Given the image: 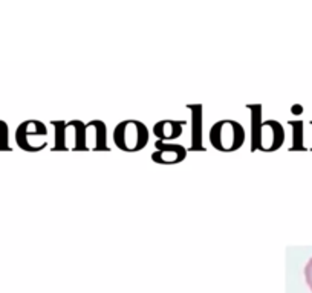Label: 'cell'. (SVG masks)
Returning <instances> with one entry per match:
<instances>
[{
  "label": "cell",
  "mask_w": 312,
  "mask_h": 293,
  "mask_svg": "<svg viewBox=\"0 0 312 293\" xmlns=\"http://www.w3.org/2000/svg\"><path fill=\"white\" fill-rule=\"evenodd\" d=\"M91 127L95 129V150L100 151H109V147L106 144V125L101 121H91Z\"/></svg>",
  "instance_id": "9"
},
{
  "label": "cell",
  "mask_w": 312,
  "mask_h": 293,
  "mask_svg": "<svg viewBox=\"0 0 312 293\" xmlns=\"http://www.w3.org/2000/svg\"><path fill=\"white\" fill-rule=\"evenodd\" d=\"M156 150L151 153V160L161 165H175L185 159L187 150L179 144H167L163 141L154 142Z\"/></svg>",
  "instance_id": "4"
},
{
  "label": "cell",
  "mask_w": 312,
  "mask_h": 293,
  "mask_svg": "<svg viewBox=\"0 0 312 293\" xmlns=\"http://www.w3.org/2000/svg\"><path fill=\"white\" fill-rule=\"evenodd\" d=\"M251 110V151L259 150V138H260V129H262V106H248Z\"/></svg>",
  "instance_id": "8"
},
{
  "label": "cell",
  "mask_w": 312,
  "mask_h": 293,
  "mask_svg": "<svg viewBox=\"0 0 312 293\" xmlns=\"http://www.w3.org/2000/svg\"><path fill=\"white\" fill-rule=\"evenodd\" d=\"M208 138H210V144L216 150L222 153H232L244 145L245 130L238 121L222 119L211 125Z\"/></svg>",
  "instance_id": "1"
},
{
  "label": "cell",
  "mask_w": 312,
  "mask_h": 293,
  "mask_svg": "<svg viewBox=\"0 0 312 293\" xmlns=\"http://www.w3.org/2000/svg\"><path fill=\"white\" fill-rule=\"evenodd\" d=\"M285 142V130L280 122L269 119L263 121L260 129V138H259V150L260 151H276L279 150Z\"/></svg>",
  "instance_id": "3"
},
{
  "label": "cell",
  "mask_w": 312,
  "mask_h": 293,
  "mask_svg": "<svg viewBox=\"0 0 312 293\" xmlns=\"http://www.w3.org/2000/svg\"><path fill=\"white\" fill-rule=\"evenodd\" d=\"M148 130L144 122L136 119L121 121L113 130L115 145L127 153H136L148 144Z\"/></svg>",
  "instance_id": "2"
},
{
  "label": "cell",
  "mask_w": 312,
  "mask_h": 293,
  "mask_svg": "<svg viewBox=\"0 0 312 293\" xmlns=\"http://www.w3.org/2000/svg\"><path fill=\"white\" fill-rule=\"evenodd\" d=\"M52 125L55 129V147L52 150L54 151L69 150L67 145H66V139H64V125H66V122H63V121H52Z\"/></svg>",
  "instance_id": "11"
},
{
  "label": "cell",
  "mask_w": 312,
  "mask_h": 293,
  "mask_svg": "<svg viewBox=\"0 0 312 293\" xmlns=\"http://www.w3.org/2000/svg\"><path fill=\"white\" fill-rule=\"evenodd\" d=\"M292 113H295V115H298V113H301V110H300V107H292Z\"/></svg>",
  "instance_id": "13"
},
{
  "label": "cell",
  "mask_w": 312,
  "mask_h": 293,
  "mask_svg": "<svg viewBox=\"0 0 312 293\" xmlns=\"http://www.w3.org/2000/svg\"><path fill=\"white\" fill-rule=\"evenodd\" d=\"M304 278H306V282H307L309 288L312 290V258L304 266Z\"/></svg>",
  "instance_id": "12"
},
{
  "label": "cell",
  "mask_w": 312,
  "mask_h": 293,
  "mask_svg": "<svg viewBox=\"0 0 312 293\" xmlns=\"http://www.w3.org/2000/svg\"><path fill=\"white\" fill-rule=\"evenodd\" d=\"M310 124H312V122H310Z\"/></svg>",
  "instance_id": "14"
},
{
  "label": "cell",
  "mask_w": 312,
  "mask_h": 293,
  "mask_svg": "<svg viewBox=\"0 0 312 293\" xmlns=\"http://www.w3.org/2000/svg\"><path fill=\"white\" fill-rule=\"evenodd\" d=\"M184 121H173V119H163L160 122H156L153 127V133L158 138V141L167 142L179 138L182 135V125Z\"/></svg>",
  "instance_id": "5"
},
{
  "label": "cell",
  "mask_w": 312,
  "mask_h": 293,
  "mask_svg": "<svg viewBox=\"0 0 312 293\" xmlns=\"http://www.w3.org/2000/svg\"><path fill=\"white\" fill-rule=\"evenodd\" d=\"M46 133H48V130H46L43 122L31 119V121H25L22 125H19L17 133H16V141H17L19 147L25 150L28 138H31V136H45Z\"/></svg>",
  "instance_id": "6"
},
{
  "label": "cell",
  "mask_w": 312,
  "mask_h": 293,
  "mask_svg": "<svg viewBox=\"0 0 312 293\" xmlns=\"http://www.w3.org/2000/svg\"><path fill=\"white\" fill-rule=\"evenodd\" d=\"M191 109V151H205L202 145V106H190Z\"/></svg>",
  "instance_id": "7"
},
{
  "label": "cell",
  "mask_w": 312,
  "mask_h": 293,
  "mask_svg": "<svg viewBox=\"0 0 312 293\" xmlns=\"http://www.w3.org/2000/svg\"><path fill=\"white\" fill-rule=\"evenodd\" d=\"M289 125L292 129V147L291 151H303L306 150L303 145V122L301 121H289Z\"/></svg>",
  "instance_id": "10"
}]
</instances>
